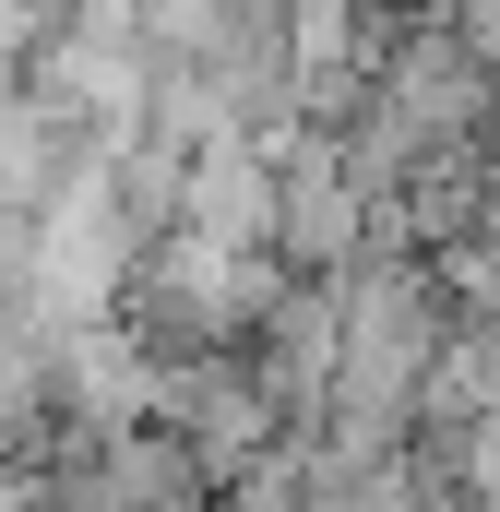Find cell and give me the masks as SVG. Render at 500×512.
<instances>
[{"label": "cell", "instance_id": "obj_4", "mask_svg": "<svg viewBox=\"0 0 500 512\" xmlns=\"http://www.w3.org/2000/svg\"><path fill=\"white\" fill-rule=\"evenodd\" d=\"M179 227H215V239H250V251H274V227H286V155H274V131H203L191 143V191H179Z\"/></svg>", "mask_w": 500, "mask_h": 512}, {"label": "cell", "instance_id": "obj_5", "mask_svg": "<svg viewBox=\"0 0 500 512\" xmlns=\"http://www.w3.org/2000/svg\"><path fill=\"white\" fill-rule=\"evenodd\" d=\"M250 358L286 393V417H322L334 370H346V298H334V274H286L274 310H262V334H250Z\"/></svg>", "mask_w": 500, "mask_h": 512}, {"label": "cell", "instance_id": "obj_3", "mask_svg": "<svg viewBox=\"0 0 500 512\" xmlns=\"http://www.w3.org/2000/svg\"><path fill=\"white\" fill-rule=\"evenodd\" d=\"M227 477L203 465V441L179 429V417H131L108 441H84V453H60V501H215Z\"/></svg>", "mask_w": 500, "mask_h": 512}, {"label": "cell", "instance_id": "obj_1", "mask_svg": "<svg viewBox=\"0 0 500 512\" xmlns=\"http://www.w3.org/2000/svg\"><path fill=\"white\" fill-rule=\"evenodd\" d=\"M286 274H298L286 251H250V239H215V227H167V239H143L120 310L167 358H215V346H250L262 334V310H274Z\"/></svg>", "mask_w": 500, "mask_h": 512}, {"label": "cell", "instance_id": "obj_2", "mask_svg": "<svg viewBox=\"0 0 500 512\" xmlns=\"http://www.w3.org/2000/svg\"><path fill=\"white\" fill-rule=\"evenodd\" d=\"M274 155H286V227H274V251L298 274H346L381 239V191L358 167V143H346V120H286Z\"/></svg>", "mask_w": 500, "mask_h": 512}, {"label": "cell", "instance_id": "obj_6", "mask_svg": "<svg viewBox=\"0 0 500 512\" xmlns=\"http://www.w3.org/2000/svg\"><path fill=\"white\" fill-rule=\"evenodd\" d=\"M453 24L477 36V60H489V72H500V0H453Z\"/></svg>", "mask_w": 500, "mask_h": 512}]
</instances>
